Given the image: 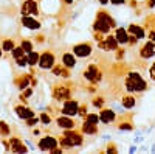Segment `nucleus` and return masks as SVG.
Listing matches in <instances>:
<instances>
[{
	"label": "nucleus",
	"mask_w": 155,
	"mask_h": 154,
	"mask_svg": "<svg viewBox=\"0 0 155 154\" xmlns=\"http://www.w3.org/2000/svg\"><path fill=\"white\" fill-rule=\"evenodd\" d=\"M126 87L130 92H143L146 91V81L138 73H129L126 80Z\"/></svg>",
	"instance_id": "nucleus-1"
},
{
	"label": "nucleus",
	"mask_w": 155,
	"mask_h": 154,
	"mask_svg": "<svg viewBox=\"0 0 155 154\" xmlns=\"http://www.w3.org/2000/svg\"><path fill=\"white\" fill-rule=\"evenodd\" d=\"M39 66L42 69H51L54 66V56L51 53H44L41 58H39Z\"/></svg>",
	"instance_id": "nucleus-2"
},
{
	"label": "nucleus",
	"mask_w": 155,
	"mask_h": 154,
	"mask_svg": "<svg viewBox=\"0 0 155 154\" xmlns=\"http://www.w3.org/2000/svg\"><path fill=\"white\" fill-rule=\"evenodd\" d=\"M64 137H65V139L68 140L71 146H78V145H82V137H81L79 134H78V132H73V131L67 129V131H65V134H64Z\"/></svg>",
	"instance_id": "nucleus-3"
},
{
	"label": "nucleus",
	"mask_w": 155,
	"mask_h": 154,
	"mask_svg": "<svg viewBox=\"0 0 155 154\" xmlns=\"http://www.w3.org/2000/svg\"><path fill=\"white\" fill-rule=\"evenodd\" d=\"M58 145V140L54 137H45L42 139L41 142H39V148H41L42 151H47V149H54Z\"/></svg>",
	"instance_id": "nucleus-4"
},
{
	"label": "nucleus",
	"mask_w": 155,
	"mask_h": 154,
	"mask_svg": "<svg viewBox=\"0 0 155 154\" xmlns=\"http://www.w3.org/2000/svg\"><path fill=\"white\" fill-rule=\"evenodd\" d=\"M73 51H74V55L78 58H85V56H88L90 53H92V47L87 45V44H79V45H76L73 48Z\"/></svg>",
	"instance_id": "nucleus-5"
},
{
	"label": "nucleus",
	"mask_w": 155,
	"mask_h": 154,
	"mask_svg": "<svg viewBox=\"0 0 155 154\" xmlns=\"http://www.w3.org/2000/svg\"><path fill=\"white\" fill-rule=\"evenodd\" d=\"M37 12V5L34 0H27L22 6V14L23 16H30V14H36Z\"/></svg>",
	"instance_id": "nucleus-6"
},
{
	"label": "nucleus",
	"mask_w": 155,
	"mask_h": 154,
	"mask_svg": "<svg viewBox=\"0 0 155 154\" xmlns=\"http://www.w3.org/2000/svg\"><path fill=\"white\" fill-rule=\"evenodd\" d=\"M99 16V14H98ZM112 27H110V23L104 19V17H98V20L95 22V30L96 31H99V33H109V30H110Z\"/></svg>",
	"instance_id": "nucleus-7"
},
{
	"label": "nucleus",
	"mask_w": 155,
	"mask_h": 154,
	"mask_svg": "<svg viewBox=\"0 0 155 154\" xmlns=\"http://www.w3.org/2000/svg\"><path fill=\"white\" fill-rule=\"evenodd\" d=\"M78 103L76 101H65L64 103V114L65 115H76V112H78Z\"/></svg>",
	"instance_id": "nucleus-8"
},
{
	"label": "nucleus",
	"mask_w": 155,
	"mask_h": 154,
	"mask_svg": "<svg viewBox=\"0 0 155 154\" xmlns=\"http://www.w3.org/2000/svg\"><path fill=\"white\" fill-rule=\"evenodd\" d=\"M16 114L19 115L20 118H25V120H30L31 117H34V112H33L31 109L23 108V106H17V108H16Z\"/></svg>",
	"instance_id": "nucleus-9"
},
{
	"label": "nucleus",
	"mask_w": 155,
	"mask_h": 154,
	"mask_svg": "<svg viewBox=\"0 0 155 154\" xmlns=\"http://www.w3.org/2000/svg\"><path fill=\"white\" fill-rule=\"evenodd\" d=\"M22 23L27 28H30V30H39V28H41V23H39L37 20H34V19H31V17H28V16H23Z\"/></svg>",
	"instance_id": "nucleus-10"
},
{
	"label": "nucleus",
	"mask_w": 155,
	"mask_h": 154,
	"mask_svg": "<svg viewBox=\"0 0 155 154\" xmlns=\"http://www.w3.org/2000/svg\"><path fill=\"white\" fill-rule=\"evenodd\" d=\"M155 53V45H153V41L152 42H147L143 48H141V56L143 58H152Z\"/></svg>",
	"instance_id": "nucleus-11"
},
{
	"label": "nucleus",
	"mask_w": 155,
	"mask_h": 154,
	"mask_svg": "<svg viewBox=\"0 0 155 154\" xmlns=\"http://www.w3.org/2000/svg\"><path fill=\"white\" fill-rule=\"evenodd\" d=\"M99 120H101L102 123H112V121L115 120V112H113V111H109V109L102 111L101 115H99Z\"/></svg>",
	"instance_id": "nucleus-12"
},
{
	"label": "nucleus",
	"mask_w": 155,
	"mask_h": 154,
	"mask_svg": "<svg viewBox=\"0 0 155 154\" xmlns=\"http://www.w3.org/2000/svg\"><path fill=\"white\" fill-rule=\"evenodd\" d=\"M116 45H118V44H116V39H115V37H107L104 42L99 44V47L104 48V50H115Z\"/></svg>",
	"instance_id": "nucleus-13"
},
{
	"label": "nucleus",
	"mask_w": 155,
	"mask_h": 154,
	"mask_svg": "<svg viewBox=\"0 0 155 154\" xmlns=\"http://www.w3.org/2000/svg\"><path fill=\"white\" fill-rule=\"evenodd\" d=\"M99 76H101V75L96 72V69H95L93 66H90L88 70L85 72V78L90 80V81H98V80H99Z\"/></svg>",
	"instance_id": "nucleus-14"
},
{
	"label": "nucleus",
	"mask_w": 155,
	"mask_h": 154,
	"mask_svg": "<svg viewBox=\"0 0 155 154\" xmlns=\"http://www.w3.org/2000/svg\"><path fill=\"white\" fill-rule=\"evenodd\" d=\"M58 125H59L61 128H64V129H71V128L74 126V123H73L68 117H61V118H58Z\"/></svg>",
	"instance_id": "nucleus-15"
},
{
	"label": "nucleus",
	"mask_w": 155,
	"mask_h": 154,
	"mask_svg": "<svg viewBox=\"0 0 155 154\" xmlns=\"http://www.w3.org/2000/svg\"><path fill=\"white\" fill-rule=\"evenodd\" d=\"M116 41L121 42V44H126L129 42V37H127V31L124 28H118L116 30Z\"/></svg>",
	"instance_id": "nucleus-16"
},
{
	"label": "nucleus",
	"mask_w": 155,
	"mask_h": 154,
	"mask_svg": "<svg viewBox=\"0 0 155 154\" xmlns=\"http://www.w3.org/2000/svg\"><path fill=\"white\" fill-rule=\"evenodd\" d=\"M62 62H64V66H67V67H74V64H76L74 56L70 55V53H65L62 56Z\"/></svg>",
	"instance_id": "nucleus-17"
},
{
	"label": "nucleus",
	"mask_w": 155,
	"mask_h": 154,
	"mask_svg": "<svg viewBox=\"0 0 155 154\" xmlns=\"http://www.w3.org/2000/svg\"><path fill=\"white\" fill-rule=\"evenodd\" d=\"M129 31L134 33V34L138 37V39L144 37V31H143V28H141V27H137V25H130V27H129Z\"/></svg>",
	"instance_id": "nucleus-18"
},
{
	"label": "nucleus",
	"mask_w": 155,
	"mask_h": 154,
	"mask_svg": "<svg viewBox=\"0 0 155 154\" xmlns=\"http://www.w3.org/2000/svg\"><path fill=\"white\" fill-rule=\"evenodd\" d=\"M54 97L58 100H65L68 97V91H67V89H64V87H59V89L54 91Z\"/></svg>",
	"instance_id": "nucleus-19"
},
{
	"label": "nucleus",
	"mask_w": 155,
	"mask_h": 154,
	"mask_svg": "<svg viewBox=\"0 0 155 154\" xmlns=\"http://www.w3.org/2000/svg\"><path fill=\"white\" fill-rule=\"evenodd\" d=\"M82 131H84L85 134H95V132H96V125L87 121V123H84V126H82Z\"/></svg>",
	"instance_id": "nucleus-20"
},
{
	"label": "nucleus",
	"mask_w": 155,
	"mask_h": 154,
	"mask_svg": "<svg viewBox=\"0 0 155 154\" xmlns=\"http://www.w3.org/2000/svg\"><path fill=\"white\" fill-rule=\"evenodd\" d=\"M39 58H41V56H39L37 53H36V51H30V53H28V64H30V66H34V64H37L39 62Z\"/></svg>",
	"instance_id": "nucleus-21"
},
{
	"label": "nucleus",
	"mask_w": 155,
	"mask_h": 154,
	"mask_svg": "<svg viewBox=\"0 0 155 154\" xmlns=\"http://www.w3.org/2000/svg\"><path fill=\"white\" fill-rule=\"evenodd\" d=\"M123 106H124L126 109L134 108V106H135V100H134L132 97H124V98H123Z\"/></svg>",
	"instance_id": "nucleus-22"
},
{
	"label": "nucleus",
	"mask_w": 155,
	"mask_h": 154,
	"mask_svg": "<svg viewBox=\"0 0 155 154\" xmlns=\"http://www.w3.org/2000/svg\"><path fill=\"white\" fill-rule=\"evenodd\" d=\"M12 51V56H14L16 59H19V58H23L25 56V53H27V51H25L22 47H17V48H12L11 50Z\"/></svg>",
	"instance_id": "nucleus-23"
},
{
	"label": "nucleus",
	"mask_w": 155,
	"mask_h": 154,
	"mask_svg": "<svg viewBox=\"0 0 155 154\" xmlns=\"http://www.w3.org/2000/svg\"><path fill=\"white\" fill-rule=\"evenodd\" d=\"M12 151H16V152H27V146L20 145V140H17L16 143H12Z\"/></svg>",
	"instance_id": "nucleus-24"
},
{
	"label": "nucleus",
	"mask_w": 155,
	"mask_h": 154,
	"mask_svg": "<svg viewBox=\"0 0 155 154\" xmlns=\"http://www.w3.org/2000/svg\"><path fill=\"white\" fill-rule=\"evenodd\" d=\"M5 51H11L12 48H14V42L12 41H3V47H2Z\"/></svg>",
	"instance_id": "nucleus-25"
},
{
	"label": "nucleus",
	"mask_w": 155,
	"mask_h": 154,
	"mask_svg": "<svg viewBox=\"0 0 155 154\" xmlns=\"http://www.w3.org/2000/svg\"><path fill=\"white\" fill-rule=\"evenodd\" d=\"M0 132H2L3 135H8V134H9V128H8V125L3 123V121H0Z\"/></svg>",
	"instance_id": "nucleus-26"
},
{
	"label": "nucleus",
	"mask_w": 155,
	"mask_h": 154,
	"mask_svg": "<svg viewBox=\"0 0 155 154\" xmlns=\"http://www.w3.org/2000/svg\"><path fill=\"white\" fill-rule=\"evenodd\" d=\"M22 48L27 51V53H30V51L33 50V45H31V42H28V41H23V42H22Z\"/></svg>",
	"instance_id": "nucleus-27"
},
{
	"label": "nucleus",
	"mask_w": 155,
	"mask_h": 154,
	"mask_svg": "<svg viewBox=\"0 0 155 154\" xmlns=\"http://www.w3.org/2000/svg\"><path fill=\"white\" fill-rule=\"evenodd\" d=\"M98 120H99V117H98V115H95V114H90L88 117H87V121L93 123V125H96V123H98Z\"/></svg>",
	"instance_id": "nucleus-28"
},
{
	"label": "nucleus",
	"mask_w": 155,
	"mask_h": 154,
	"mask_svg": "<svg viewBox=\"0 0 155 154\" xmlns=\"http://www.w3.org/2000/svg\"><path fill=\"white\" fill-rule=\"evenodd\" d=\"M99 16H101V17H104V19H106V20L110 23V27H115V20H113L109 14H106V12H102V14H99Z\"/></svg>",
	"instance_id": "nucleus-29"
},
{
	"label": "nucleus",
	"mask_w": 155,
	"mask_h": 154,
	"mask_svg": "<svg viewBox=\"0 0 155 154\" xmlns=\"http://www.w3.org/2000/svg\"><path fill=\"white\" fill-rule=\"evenodd\" d=\"M41 121H42V123H45V125H48V123L51 121V118L48 117L47 114H42V115H41Z\"/></svg>",
	"instance_id": "nucleus-30"
},
{
	"label": "nucleus",
	"mask_w": 155,
	"mask_h": 154,
	"mask_svg": "<svg viewBox=\"0 0 155 154\" xmlns=\"http://www.w3.org/2000/svg\"><path fill=\"white\" fill-rule=\"evenodd\" d=\"M17 62H19V66H20V67H25V66L28 64V59H25V58H19V59H17Z\"/></svg>",
	"instance_id": "nucleus-31"
},
{
	"label": "nucleus",
	"mask_w": 155,
	"mask_h": 154,
	"mask_svg": "<svg viewBox=\"0 0 155 154\" xmlns=\"http://www.w3.org/2000/svg\"><path fill=\"white\" fill-rule=\"evenodd\" d=\"M120 129H123V131H130V129H132V126L129 125V123H123V125L120 126Z\"/></svg>",
	"instance_id": "nucleus-32"
},
{
	"label": "nucleus",
	"mask_w": 155,
	"mask_h": 154,
	"mask_svg": "<svg viewBox=\"0 0 155 154\" xmlns=\"http://www.w3.org/2000/svg\"><path fill=\"white\" fill-rule=\"evenodd\" d=\"M102 104H104V100H101V98L95 100V106H96V108H101Z\"/></svg>",
	"instance_id": "nucleus-33"
},
{
	"label": "nucleus",
	"mask_w": 155,
	"mask_h": 154,
	"mask_svg": "<svg viewBox=\"0 0 155 154\" xmlns=\"http://www.w3.org/2000/svg\"><path fill=\"white\" fill-rule=\"evenodd\" d=\"M149 73H150V78L155 81V64H153V66L150 67V70H149Z\"/></svg>",
	"instance_id": "nucleus-34"
},
{
	"label": "nucleus",
	"mask_w": 155,
	"mask_h": 154,
	"mask_svg": "<svg viewBox=\"0 0 155 154\" xmlns=\"http://www.w3.org/2000/svg\"><path fill=\"white\" fill-rule=\"evenodd\" d=\"M28 81H30V78H28V76H27V78H25V80L22 81V84H20V89H25V87H27Z\"/></svg>",
	"instance_id": "nucleus-35"
},
{
	"label": "nucleus",
	"mask_w": 155,
	"mask_h": 154,
	"mask_svg": "<svg viewBox=\"0 0 155 154\" xmlns=\"http://www.w3.org/2000/svg\"><path fill=\"white\" fill-rule=\"evenodd\" d=\"M110 2H112L113 5H123V3H124V0H110Z\"/></svg>",
	"instance_id": "nucleus-36"
},
{
	"label": "nucleus",
	"mask_w": 155,
	"mask_h": 154,
	"mask_svg": "<svg viewBox=\"0 0 155 154\" xmlns=\"http://www.w3.org/2000/svg\"><path fill=\"white\" fill-rule=\"evenodd\" d=\"M36 123H37V120H36V118H33V117H31V118H30V121H28V125H30V126H33V125H36Z\"/></svg>",
	"instance_id": "nucleus-37"
},
{
	"label": "nucleus",
	"mask_w": 155,
	"mask_h": 154,
	"mask_svg": "<svg viewBox=\"0 0 155 154\" xmlns=\"http://www.w3.org/2000/svg\"><path fill=\"white\" fill-rule=\"evenodd\" d=\"M149 39H150V41H155V33H153V31H150V34H149Z\"/></svg>",
	"instance_id": "nucleus-38"
},
{
	"label": "nucleus",
	"mask_w": 155,
	"mask_h": 154,
	"mask_svg": "<svg viewBox=\"0 0 155 154\" xmlns=\"http://www.w3.org/2000/svg\"><path fill=\"white\" fill-rule=\"evenodd\" d=\"M107 152H116V148H113V146H109Z\"/></svg>",
	"instance_id": "nucleus-39"
},
{
	"label": "nucleus",
	"mask_w": 155,
	"mask_h": 154,
	"mask_svg": "<svg viewBox=\"0 0 155 154\" xmlns=\"http://www.w3.org/2000/svg\"><path fill=\"white\" fill-rule=\"evenodd\" d=\"M33 92H31V89H28V91H25V97H30Z\"/></svg>",
	"instance_id": "nucleus-40"
},
{
	"label": "nucleus",
	"mask_w": 155,
	"mask_h": 154,
	"mask_svg": "<svg viewBox=\"0 0 155 154\" xmlns=\"http://www.w3.org/2000/svg\"><path fill=\"white\" fill-rule=\"evenodd\" d=\"M155 5V0H149V6H153Z\"/></svg>",
	"instance_id": "nucleus-41"
},
{
	"label": "nucleus",
	"mask_w": 155,
	"mask_h": 154,
	"mask_svg": "<svg viewBox=\"0 0 155 154\" xmlns=\"http://www.w3.org/2000/svg\"><path fill=\"white\" fill-rule=\"evenodd\" d=\"M99 2H101L102 5H107V2H109V0H99Z\"/></svg>",
	"instance_id": "nucleus-42"
},
{
	"label": "nucleus",
	"mask_w": 155,
	"mask_h": 154,
	"mask_svg": "<svg viewBox=\"0 0 155 154\" xmlns=\"http://www.w3.org/2000/svg\"><path fill=\"white\" fill-rule=\"evenodd\" d=\"M65 2H67V3H73V0H65Z\"/></svg>",
	"instance_id": "nucleus-43"
},
{
	"label": "nucleus",
	"mask_w": 155,
	"mask_h": 154,
	"mask_svg": "<svg viewBox=\"0 0 155 154\" xmlns=\"http://www.w3.org/2000/svg\"><path fill=\"white\" fill-rule=\"evenodd\" d=\"M0 55H2V48H0Z\"/></svg>",
	"instance_id": "nucleus-44"
}]
</instances>
